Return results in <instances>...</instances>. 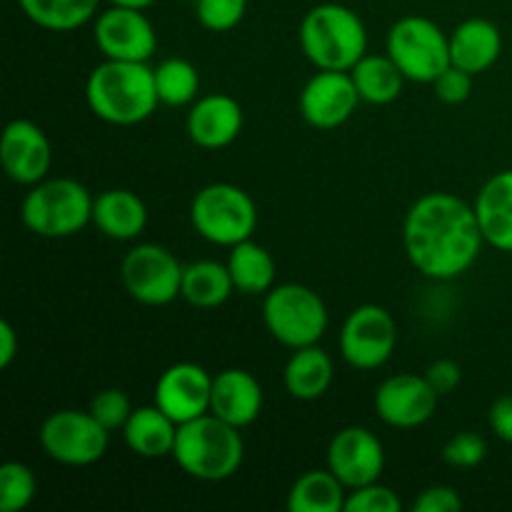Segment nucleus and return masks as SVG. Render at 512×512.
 I'll return each instance as SVG.
<instances>
[{"label": "nucleus", "mask_w": 512, "mask_h": 512, "mask_svg": "<svg viewBox=\"0 0 512 512\" xmlns=\"http://www.w3.org/2000/svg\"><path fill=\"white\" fill-rule=\"evenodd\" d=\"M403 500L393 488L378 483L363 485V488L348 490L345 498V512H400Z\"/></svg>", "instance_id": "473e14b6"}, {"label": "nucleus", "mask_w": 512, "mask_h": 512, "mask_svg": "<svg viewBox=\"0 0 512 512\" xmlns=\"http://www.w3.org/2000/svg\"><path fill=\"white\" fill-rule=\"evenodd\" d=\"M473 78L475 75L450 65V68H445L443 73L435 78L433 90L435 95H438V100H443V103L460 105L470 98V93H473Z\"/></svg>", "instance_id": "c9c22d12"}, {"label": "nucleus", "mask_w": 512, "mask_h": 512, "mask_svg": "<svg viewBox=\"0 0 512 512\" xmlns=\"http://www.w3.org/2000/svg\"><path fill=\"white\" fill-rule=\"evenodd\" d=\"M178 428L180 425L155 403L143 405V408H133L128 423L123 425V440L130 453H135L138 458H173Z\"/></svg>", "instance_id": "5701e85b"}, {"label": "nucleus", "mask_w": 512, "mask_h": 512, "mask_svg": "<svg viewBox=\"0 0 512 512\" xmlns=\"http://www.w3.org/2000/svg\"><path fill=\"white\" fill-rule=\"evenodd\" d=\"M440 395L425 375L400 373L383 380L375 390L373 408L385 425L395 430H415L435 415Z\"/></svg>", "instance_id": "4468645a"}, {"label": "nucleus", "mask_w": 512, "mask_h": 512, "mask_svg": "<svg viewBox=\"0 0 512 512\" xmlns=\"http://www.w3.org/2000/svg\"><path fill=\"white\" fill-rule=\"evenodd\" d=\"M25 18L48 33H73L100 13V0H18Z\"/></svg>", "instance_id": "cd10ccee"}, {"label": "nucleus", "mask_w": 512, "mask_h": 512, "mask_svg": "<svg viewBox=\"0 0 512 512\" xmlns=\"http://www.w3.org/2000/svg\"><path fill=\"white\" fill-rule=\"evenodd\" d=\"M485 245L512 253V168L485 180L473 203Z\"/></svg>", "instance_id": "412c9836"}, {"label": "nucleus", "mask_w": 512, "mask_h": 512, "mask_svg": "<svg viewBox=\"0 0 512 512\" xmlns=\"http://www.w3.org/2000/svg\"><path fill=\"white\" fill-rule=\"evenodd\" d=\"M488 425L495 438L512 445V395H503L490 405Z\"/></svg>", "instance_id": "58836bf2"}, {"label": "nucleus", "mask_w": 512, "mask_h": 512, "mask_svg": "<svg viewBox=\"0 0 512 512\" xmlns=\"http://www.w3.org/2000/svg\"><path fill=\"white\" fill-rule=\"evenodd\" d=\"M90 413L98 420L103 428H108L110 433L113 430H123V425L128 423L130 413H133V405H130V398L118 388H105L98 390L90 400Z\"/></svg>", "instance_id": "72a5a7b5"}, {"label": "nucleus", "mask_w": 512, "mask_h": 512, "mask_svg": "<svg viewBox=\"0 0 512 512\" xmlns=\"http://www.w3.org/2000/svg\"><path fill=\"white\" fill-rule=\"evenodd\" d=\"M93 225L110 240L130 243L148 225V208L138 193L128 188H108L93 200Z\"/></svg>", "instance_id": "4be33fe9"}, {"label": "nucleus", "mask_w": 512, "mask_h": 512, "mask_svg": "<svg viewBox=\"0 0 512 512\" xmlns=\"http://www.w3.org/2000/svg\"><path fill=\"white\" fill-rule=\"evenodd\" d=\"M153 70L160 105L183 108V105H193L200 98V73L190 60L168 58L155 65Z\"/></svg>", "instance_id": "c756f323"}, {"label": "nucleus", "mask_w": 512, "mask_h": 512, "mask_svg": "<svg viewBox=\"0 0 512 512\" xmlns=\"http://www.w3.org/2000/svg\"><path fill=\"white\" fill-rule=\"evenodd\" d=\"M38 478L20 460H8L0 465V510L23 512L35 500Z\"/></svg>", "instance_id": "7c9ffc66"}, {"label": "nucleus", "mask_w": 512, "mask_h": 512, "mask_svg": "<svg viewBox=\"0 0 512 512\" xmlns=\"http://www.w3.org/2000/svg\"><path fill=\"white\" fill-rule=\"evenodd\" d=\"M485 455H488V445H485V440L480 438L478 433H470V430H465V433H455L443 448L445 463H448L450 468H458V470L478 468V465L485 460Z\"/></svg>", "instance_id": "f704fd0d"}, {"label": "nucleus", "mask_w": 512, "mask_h": 512, "mask_svg": "<svg viewBox=\"0 0 512 512\" xmlns=\"http://www.w3.org/2000/svg\"><path fill=\"white\" fill-rule=\"evenodd\" d=\"M503 53V33L488 18H468L450 33V65L470 75L493 68Z\"/></svg>", "instance_id": "aec40b11"}, {"label": "nucleus", "mask_w": 512, "mask_h": 512, "mask_svg": "<svg viewBox=\"0 0 512 512\" xmlns=\"http://www.w3.org/2000/svg\"><path fill=\"white\" fill-rule=\"evenodd\" d=\"M245 125L243 105L228 93L200 95L190 105L185 130L188 138L203 150H223L240 138Z\"/></svg>", "instance_id": "a211bd4d"}, {"label": "nucleus", "mask_w": 512, "mask_h": 512, "mask_svg": "<svg viewBox=\"0 0 512 512\" xmlns=\"http://www.w3.org/2000/svg\"><path fill=\"white\" fill-rule=\"evenodd\" d=\"M248 13V0H195V18L210 33L238 28Z\"/></svg>", "instance_id": "2f4dec72"}, {"label": "nucleus", "mask_w": 512, "mask_h": 512, "mask_svg": "<svg viewBox=\"0 0 512 512\" xmlns=\"http://www.w3.org/2000/svg\"><path fill=\"white\" fill-rule=\"evenodd\" d=\"M340 355L355 370H378L398 348V325L383 305H360L340 330Z\"/></svg>", "instance_id": "9b49d317"}, {"label": "nucleus", "mask_w": 512, "mask_h": 512, "mask_svg": "<svg viewBox=\"0 0 512 512\" xmlns=\"http://www.w3.org/2000/svg\"><path fill=\"white\" fill-rule=\"evenodd\" d=\"M93 40L95 48L108 60L148 63L158 50V33L145 10L120 5H110L95 15Z\"/></svg>", "instance_id": "f8f14e48"}, {"label": "nucleus", "mask_w": 512, "mask_h": 512, "mask_svg": "<svg viewBox=\"0 0 512 512\" xmlns=\"http://www.w3.org/2000/svg\"><path fill=\"white\" fill-rule=\"evenodd\" d=\"M460 508H463V500L450 485H430L413 503V512H453Z\"/></svg>", "instance_id": "e433bc0d"}, {"label": "nucleus", "mask_w": 512, "mask_h": 512, "mask_svg": "<svg viewBox=\"0 0 512 512\" xmlns=\"http://www.w3.org/2000/svg\"><path fill=\"white\" fill-rule=\"evenodd\" d=\"M333 378V358L320 345L293 350L283 370L285 390L290 398L300 400V403H313V400L323 398L333 385Z\"/></svg>", "instance_id": "b1692460"}, {"label": "nucleus", "mask_w": 512, "mask_h": 512, "mask_svg": "<svg viewBox=\"0 0 512 512\" xmlns=\"http://www.w3.org/2000/svg\"><path fill=\"white\" fill-rule=\"evenodd\" d=\"M110 5H120V8H135V10H148L153 8L155 0H108Z\"/></svg>", "instance_id": "a19ab883"}, {"label": "nucleus", "mask_w": 512, "mask_h": 512, "mask_svg": "<svg viewBox=\"0 0 512 512\" xmlns=\"http://www.w3.org/2000/svg\"><path fill=\"white\" fill-rule=\"evenodd\" d=\"M328 470L348 490L378 483L385 470V448L378 435L350 425L333 435L328 445Z\"/></svg>", "instance_id": "2eb2a0df"}, {"label": "nucleus", "mask_w": 512, "mask_h": 512, "mask_svg": "<svg viewBox=\"0 0 512 512\" xmlns=\"http://www.w3.org/2000/svg\"><path fill=\"white\" fill-rule=\"evenodd\" d=\"M20 350V338L15 333L13 323L8 320H0V368L8 370L13 365V360L18 358Z\"/></svg>", "instance_id": "ea45409f"}, {"label": "nucleus", "mask_w": 512, "mask_h": 512, "mask_svg": "<svg viewBox=\"0 0 512 512\" xmlns=\"http://www.w3.org/2000/svg\"><path fill=\"white\" fill-rule=\"evenodd\" d=\"M0 165L13 183L25 188L48 178L53 148L45 130L33 120H10L0 138Z\"/></svg>", "instance_id": "dca6fc26"}, {"label": "nucleus", "mask_w": 512, "mask_h": 512, "mask_svg": "<svg viewBox=\"0 0 512 512\" xmlns=\"http://www.w3.org/2000/svg\"><path fill=\"white\" fill-rule=\"evenodd\" d=\"M93 200L80 180L45 178L25 193L20 220L38 238H73L93 223Z\"/></svg>", "instance_id": "39448f33"}, {"label": "nucleus", "mask_w": 512, "mask_h": 512, "mask_svg": "<svg viewBox=\"0 0 512 512\" xmlns=\"http://www.w3.org/2000/svg\"><path fill=\"white\" fill-rule=\"evenodd\" d=\"M210 413L235 428H248L263 413V388L248 370L228 368L213 378Z\"/></svg>", "instance_id": "6ab92c4d"}, {"label": "nucleus", "mask_w": 512, "mask_h": 512, "mask_svg": "<svg viewBox=\"0 0 512 512\" xmlns=\"http://www.w3.org/2000/svg\"><path fill=\"white\" fill-rule=\"evenodd\" d=\"M425 378H428V383L433 385L435 393L443 398V395H450L455 388H458L460 380H463V370H460V365L455 363V360L443 358V360H435V363L425 370Z\"/></svg>", "instance_id": "4c0bfd02"}, {"label": "nucleus", "mask_w": 512, "mask_h": 512, "mask_svg": "<svg viewBox=\"0 0 512 512\" xmlns=\"http://www.w3.org/2000/svg\"><path fill=\"white\" fill-rule=\"evenodd\" d=\"M300 115L315 130H335L355 115L360 100L348 70H318L300 90Z\"/></svg>", "instance_id": "ddd939ff"}, {"label": "nucleus", "mask_w": 512, "mask_h": 512, "mask_svg": "<svg viewBox=\"0 0 512 512\" xmlns=\"http://www.w3.org/2000/svg\"><path fill=\"white\" fill-rule=\"evenodd\" d=\"M353 75V83L358 88L360 100L370 105H390L400 98L405 85V75L395 65V60L385 55L365 53L353 68L348 70Z\"/></svg>", "instance_id": "a878e982"}, {"label": "nucleus", "mask_w": 512, "mask_h": 512, "mask_svg": "<svg viewBox=\"0 0 512 512\" xmlns=\"http://www.w3.org/2000/svg\"><path fill=\"white\" fill-rule=\"evenodd\" d=\"M298 43L315 70H350L368 53V28L343 3H320L305 13Z\"/></svg>", "instance_id": "7ed1b4c3"}, {"label": "nucleus", "mask_w": 512, "mask_h": 512, "mask_svg": "<svg viewBox=\"0 0 512 512\" xmlns=\"http://www.w3.org/2000/svg\"><path fill=\"white\" fill-rule=\"evenodd\" d=\"M403 245L420 275L455 280L478 263L485 238L473 205L453 193H428L405 215Z\"/></svg>", "instance_id": "f257e3e1"}, {"label": "nucleus", "mask_w": 512, "mask_h": 512, "mask_svg": "<svg viewBox=\"0 0 512 512\" xmlns=\"http://www.w3.org/2000/svg\"><path fill=\"white\" fill-rule=\"evenodd\" d=\"M385 53L410 83L433 85L450 68V35L425 15H405L388 30Z\"/></svg>", "instance_id": "6e6552de"}, {"label": "nucleus", "mask_w": 512, "mask_h": 512, "mask_svg": "<svg viewBox=\"0 0 512 512\" xmlns=\"http://www.w3.org/2000/svg\"><path fill=\"white\" fill-rule=\"evenodd\" d=\"M40 448L50 460L68 468H88L103 460L110 445V430L90 410H58L40 425Z\"/></svg>", "instance_id": "1a4fd4ad"}, {"label": "nucleus", "mask_w": 512, "mask_h": 512, "mask_svg": "<svg viewBox=\"0 0 512 512\" xmlns=\"http://www.w3.org/2000/svg\"><path fill=\"white\" fill-rule=\"evenodd\" d=\"M85 103L108 125L128 128L145 123L160 105L155 70L148 63L105 58L85 80Z\"/></svg>", "instance_id": "f03ea898"}, {"label": "nucleus", "mask_w": 512, "mask_h": 512, "mask_svg": "<svg viewBox=\"0 0 512 512\" xmlns=\"http://www.w3.org/2000/svg\"><path fill=\"white\" fill-rule=\"evenodd\" d=\"M263 323L290 350L318 345L330 325L328 308L313 288L300 283L273 285L263 300Z\"/></svg>", "instance_id": "0eeeda50"}, {"label": "nucleus", "mask_w": 512, "mask_h": 512, "mask_svg": "<svg viewBox=\"0 0 512 512\" xmlns=\"http://www.w3.org/2000/svg\"><path fill=\"white\" fill-rule=\"evenodd\" d=\"M180 260L168 248L155 243H140L125 253L120 263V280L133 300L148 308H163L180 298L183 288Z\"/></svg>", "instance_id": "9d476101"}, {"label": "nucleus", "mask_w": 512, "mask_h": 512, "mask_svg": "<svg viewBox=\"0 0 512 512\" xmlns=\"http://www.w3.org/2000/svg\"><path fill=\"white\" fill-rule=\"evenodd\" d=\"M228 270L235 290L245 295H265L275 285L273 255L253 238L230 248Z\"/></svg>", "instance_id": "bb28decb"}, {"label": "nucleus", "mask_w": 512, "mask_h": 512, "mask_svg": "<svg viewBox=\"0 0 512 512\" xmlns=\"http://www.w3.org/2000/svg\"><path fill=\"white\" fill-rule=\"evenodd\" d=\"M233 290L235 285L233 278H230L228 263H218V260H195V263L185 265L180 298H183L185 303L193 305V308H220V305L228 303Z\"/></svg>", "instance_id": "393cba45"}, {"label": "nucleus", "mask_w": 512, "mask_h": 512, "mask_svg": "<svg viewBox=\"0 0 512 512\" xmlns=\"http://www.w3.org/2000/svg\"><path fill=\"white\" fill-rule=\"evenodd\" d=\"M348 488L325 470H308L300 475L288 490V510L290 512H340L345 510Z\"/></svg>", "instance_id": "c85d7f7f"}, {"label": "nucleus", "mask_w": 512, "mask_h": 512, "mask_svg": "<svg viewBox=\"0 0 512 512\" xmlns=\"http://www.w3.org/2000/svg\"><path fill=\"white\" fill-rule=\"evenodd\" d=\"M213 375L198 363H175L160 373L153 403L178 425L210 413Z\"/></svg>", "instance_id": "f3484780"}, {"label": "nucleus", "mask_w": 512, "mask_h": 512, "mask_svg": "<svg viewBox=\"0 0 512 512\" xmlns=\"http://www.w3.org/2000/svg\"><path fill=\"white\" fill-rule=\"evenodd\" d=\"M245 458L240 428L208 413L178 428L173 460L185 475L200 483H223L233 478Z\"/></svg>", "instance_id": "20e7f679"}, {"label": "nucleus", "mask_w": 512, "mask_h": 512, "mask_svg": "<svg viewBox=\"0 0 512 512\" xmlns=\"http://www.w3.org/2000/svg\"><path fill=\"white\" fill-rule=\"evenodd\" d=\"M190 225L208 243L233 248L253 238L258 205L240 185L210 183L190 200Z\"/></svg>", "instance_id": "423d86ee"}]
</instances>
